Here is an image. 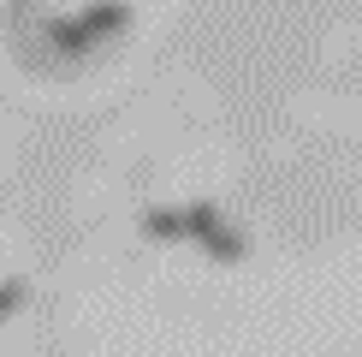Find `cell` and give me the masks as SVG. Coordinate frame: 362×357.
Segmentation results:
<instances>
[{
	"instance_id": "6da1fadb",
	"label": "cell",
	"mask_w": 362,
	"mask_h": 357,
	"mask_svg": "<svg viewBox=\"0 0 362 357\" xmlns=\"http://www.w3.org/2000/svg\"><path fill=\"white\" fill-rule=\"evenodd\" d=\"M113 30H125V6H89L83 18H54V24H48V36H54V48L83 54L89 42L113 36Z\"/></svg>"
},
{
	"instance_id": "7a4b0ae2",
	"label": "cell",
	"mask_w": 362,
	"mask_h": 357,
	"mask_svg": "<svg viewBox=\"0 0 362 357\" xmlns=\"http://www.w3.org/2000/svg\"><path fill=\"white\" fill-rule=\"evenodd\" d=\"M143 227H148V238H160V244H178V238H190L185 208H148V215H143Z\"/></svg>"
},
{
	"instance_id": "3957f363",
	"label": "cell",
	"mask_w": 362,
	"mask_h": 357,
	"mask_svg": "<svg viewBox=\"0 0 362 357\" xmlns=\"http://www.w3.org/2000/svg\"><path fill=\"white\" fill-rule=\"evenodd\" d=\"M202 250H208L214 262H238V256H244V238H238V232H232V227L220 220V227H214V232L202 238Z\"/></svg>"
},
{
	"instance_id": "277c9868",
	"label": "cell",
	"mask_w": 362,
	"mask_h": 357,
	"mask_svg": "<svg viewBox=\"0 0 362 357\" xmlns=\"http://www.w3.org/2000/svg\"><path fill=\"white\" fill-rule=\"evenodd\" d=\"M185 227H190V238H196V244H202V238L220 227V215H214L208 203H190V208H185Z\"/></svg>"
},
{
	"instance_id": "5b68a950",
	"label": "cell",
	"mask_w": 362,
	"mask_h": 357,
	"mask_svg": "<svg viewBox=\"0 0 362 357\" xmlns=\"http://www.w3.org/2000/svg\"><path fill=\"white\" fill-rule=\"evenodd\" d=\"M18 304H24V280H0V322H6Z\"/></svg>"
}]
</instances>
